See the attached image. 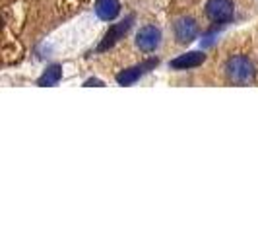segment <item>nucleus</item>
<instances>
[{
  "label": "nucleus",
  "mask_w": 258,
  "mask_h": 233,
  "mask_svg": "<svg viewBox=\"0 0 258 233\" xmlns=\"http://www.w3.org/2000/svg\"><path fill=\"white\" fill-rule=\"evenodd\" d=\"M225 76L235 86H245L254 80L256 70H254L252 61H248L246 56H233L225 65Z\"/></svg>",
  "instance_id": "1"
},
{
  "label": "nucleus",
  "mask_w": 258,
  "mask_h": 233,
  "mask_svg": "<svg viewBox=\"0 0 258 233\" xmlns=\"http://www.w3.org/2000/svg\"><path fill=\"white\" fill-rule=\"evenodd\" d=\"M235 14L233 0H208L206 16L216 24H227Z\"/></svg>",
  "instance_id": "2"
},
{
  "label": "nucleus",
  "mask_w": 258,
  "mask_h": 233,
  "mask_svg": "<svg viewBox=\"0 0 258 233\" xmlns=\"http://www.w3.org/2000/svg\"><path fill=\"white\" fill-rule=\"evenodd\" d=\"M161 45V31L155 26H144L136 35V47L144 52H154Z\"/></svg>",
  "instance_id": "3"
},
{
  "label": "nucleus",
  "mask_w": 258,
  "mask_h": 233,
  "mask_svg": "<svg viewBox=\"0 0 258 233\" xmlns=\"http://www.w3.org/2000/svg\"><path fill=\"white\" fill-rule=\"evenodd\" d=\"M155 66H157V59L144 61L140 65L132 66V68H126V70H122L120 74H116V82H118L120 86H130V84H134L136 80H140V76H144L146 72H150Z\"/></svg>",
  "instance_id": "4"
},
{
  "label": "nucleus",
  "mask_w": 258,
  "mask_h": 233,
  "mask_svg": "<svg viewBox=\"0 0 258 233\" xmlns=\"http://www.w3.org/2000/svg\"><path fill=\"white\" fill-rule=\"evenodd\" d=\"M173 33H175L177 43L186 45V43H190V41L196 39V35H198V26H196V22H194L192 18H179L175 22V26H173Z\"/></svg>",
  "instance_id": "5"
},
{
  "label": "nucleus",
  "mask_w": 258,
  "mask_h": 233,
  "mask_svg": "<svg viewBox=\"0 0 258 233\" xmlns=\"http://www.w3.org/2000/svg\"><path fill=\"white\" fill-rule=\"evenodd\" d=\"M132 22H134V16H128L126 20H122V22H118V24L109 27V31L105 33V39L101 41V45L97 47V51H107L109 47H113L118 39H122V35H126V31L132 26Z\"/></svg>",
  "instance_id": "6"
},
{
  "label": "nucleus",
  "mask_w": 258,
  "mask_h": 233,
  "mask_svg": "<svg viewBox=\"0 0 258 233\" xmlns=\"http://www.w3.org/2000/svg\"><path fill=\"white\" fill-rule=\"evenodd\" d=\"M95 14L103 22H113L120 14V2L118 0H95Z\"/></svg>",
  "instance_id": "7"
},
{
  "label": "nucleus",
  "mask_w": 258,
  "mask_h": 233,
  "mask_svg": "<svg viewBox=\"0 0 258 233\" xmlns=\"http://www.w3.org/2000/svg\"><path fill=\"white\" fill-rule=\"evenodd\" d=\"M206 61V54L204 52H186V54H181L179 59H175V61H171V68H175V70H186V68H196V66H200L202 63Z\"/></svg>",
  "instance_id": "8"
},
{
  "label": "nucleus",
  "mask_w": 258,
  "mask_h": 233,
  "mask_svg": "<svg viewBox=\"0 0 258 233\" xmlns=\"http://www.w3.org/2000/svg\"><path fill=\"white\" fill-rule=\"evenodd\" d=\"M60 78H62V68L54 65L43 72V76L37 80V84L39 86H54V84L60 82Z\"/></svg>",
  "instance_id": "9"
},
{
  "label": "nucleus",
  "mask_w": 258,
  "mask_h": 233,
  "mask_svg": "<svg viewBox=\"0 0 258 233\" xmlns=\"http://www.w3.org/2000/svg\"><path fill=\"white\" fill-rule=\"evenodd\" d=\"M84 86H103V84H101L99 80H88V82H86Z\"/></svg>",
  "instance_id": "10"
}]
</instances>
